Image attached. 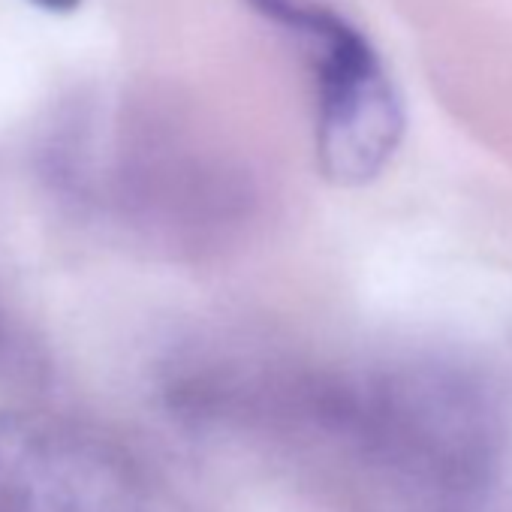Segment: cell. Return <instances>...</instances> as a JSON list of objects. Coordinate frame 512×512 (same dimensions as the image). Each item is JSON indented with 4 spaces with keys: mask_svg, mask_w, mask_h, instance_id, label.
<instances>
[{
    "mask_svg": "<svg viewBox=\"0 0 512 512\" xmlns=\"http://www.w3.org/2000/svg\"><path fill=\"white\" fill-rule=\"evenodd\" d=\"M296 37L317 91V157L338 187L371 184L401 148L404 103L368 34L326 0H247Z\"/></svg>",
    "mask_w": 512,
    "mask_h": 512,
    "instance_id": "1",
    "label": "cell"
},
{
    "mask_svg": "<svg viewBox=\"0 0 512 512\" xmlns=\"http://www.w3.org/2000/svg\"><path fill=\"white\" fill-rule=\"evenodd\" d=\"M374 440L404 467L437 479H476L491 458L482 398L443 374H407L377 389Z\"/></svg>",
    "mask_w": 512,
    "mask_h": 512,
    "instance_id": "3",
    "label": "cell"
},
{
    "mask_svg": "<svg viewBox=\"0 0 512 512\" xmlns=\"http://www.w3.org/2000/svg\"><path fill=\"white\" fill-rule=\"evenodd\" d=\"M31 4H37V7H43V10H49V13L67 16V13L79 10L82 0H31Z\"/></svg>",
    "mask_w": 512,
    "mask_h": 512,
    "instance_id": "4",
    "label": "cell"
},
{
    "mask_svg": "<svg viewBox=\"0 0 512 512\" xmlns=\"http://www.w3.org/2000/svg\"><path fill=\"white\" fill-rule=\"evenodd\" d=\"M0 512H160L139 464L103 434L0 410Z\"/></svg>",
    "mask_w": 512,
    "mask_h": 512,
    "instance_id": "2",
    "label": "cell"
}]
</instances>
